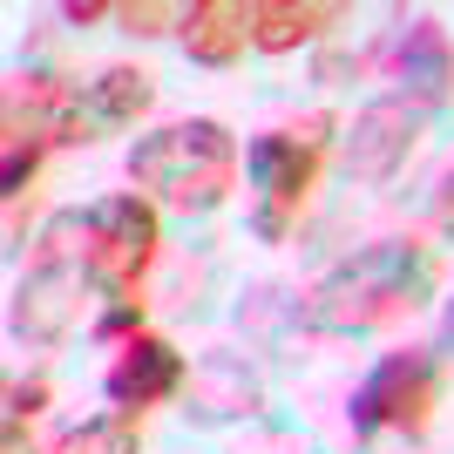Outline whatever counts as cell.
<instances>
[{
	"label": "cell",
	"mask_w": 454,
	"mask_h": 454,
	"mask_svg": "<svg viewBox=\"0 0 454 454\" xmlns=\"http://www.w3.org/2000/svg\"><path fill=\"white\" fill-rule=\"evenodd\" d=\"M48 407V380H14L7 387V420H35Z\"/></svg>",
	"instance_id": "17"
},
{
	"label": "cell",
	"mask_w": 454,
	"mask_h": 454,
	"mask_svg": "<svg viewBox=\"0 0 454 454\" xmlns=\"http://www.w3.org/2000/svg\"><path fill=\"white\" fill-rule=\"evenodd\" d=\"M434 224H441V238L454 245V176H441V197H434Z\"/></svg>",
	"instance_id": "19"
},
{
	"label": "cell",
	"mask_w": 454,
	"mask_h": 454,
	"mask_svg": "<svg viewBox=\"0 0 454 454\" xmlns=\"http://www.w3.org/2000/svg\"><path fill=\"white\" fill-rule=\"evenodd\" d=\"M184 387V353L170 340H156V333H129L115 366L102 373V394L115 400V414H143V407H163V400Z\"/></svg>",
	"instance_id": "8"
},
{
	"label": "cell",
	"mask_w": 454,
	"mask_h": 454,
	"mask_svg": "<svg viewBox=\"0 0 454 454\" xmlns=\"http://www.w3.org/2000/svg\"><path fill=\"white\" fill-rule=\"evenodd\" d=\"M190 7H170V0H129V7H115V20H122V35H163V27H184Z\"/></svg>",
	"instance_id": "16"
},
{
	"label": "cell",
	"mask_w": 454,
	"mask_h": 454,
	"mask_svg": "<svg viewBox=\"0 0 454 454\" xmlns=\"http://www.w3.org/2000/svg\"><path fill=\"white\" fill-rule=\"evenodd\" d=\"M420 143V109L414 102H400V95H380V102H366L360 115H353V129H346V176L353 184H394L400 170H407V156H414Z\"/></svg>",
	"instance_id": "7"
},
{
	"label": "cell",
	"mask_w": 454,
	"mask_h": 454,
	"mask_svg": "<svg viewBox=\"0 0 454 454\" xmlns=\"http://www.w3.org/2000/svg\"><path fill=\"white\" fill-rule=\"evenodd\" d=\"M441 407V366L434 353H387L373 373L360 380L353 394V427L380 434V427H400V434H420Z\"/></svg>",
	"instance_id": "6"
},
{
	"label": "cell",
	"mask_w": 454,
	"mask_h": 454,
	"mask_svg": "<svg viewBox=\"0 0 454 454\" xmlns=\"http://www.w3.org/2000/svg\"><path fill=\"white\" fill-rule=\"evenodd\" d=\"M41 150H48V143H41V136L27 129L20 115H7V156H0V197H7V204H14L20 190H27V176H35Z\"/></svg>",
	"instance_id": "15"
},
{
	"label": "cell",
	"mask_w": 454,
	"mask_h": 454,
	"mask_svg": "<svg viewBox=\"0 0 454 454\" xmlns=\"http://www.w3.org/2000/svg\"><path fill=\"white\" fill-rule=\"evenodd\" d=\"M340 20H346V7H333V0H251V48L292 55V48L319 41Z\"/></svg>",
	"instance_id": "11"
},
{
	"label": "cell",
	"mask_w": 454,
	"mask_h": 454,
	"mask_svg": "<svg viewBox=\"0 0 454 454\" xmlns=\"http://www.w3.org/2000/svg\"><path fill=\"white\" fill-rule=\"evenodd\" d=\"M150 102H156V82L143 68H102L89 82V109L102 129H129L136 115H150Z\"/></svg>",
	"instance_id": "13"
},
{
	"label": "cell",
	"mask_w": 454,
	"mask_h": 454,
	"mask_svg": "<svg viewBox=\"0 0 454 454\" xmlns=\"http://www.w3.org/2000/svg\"><path fill=\"white\" fill-rule=\"evenodd\" d=\"M7 115H20L41 143H95V129H102V122H95V109L82 102L75 82H68V75H48V68H35V75L14 82Z\"/></svg>",
	"instance_id": "9"
},
{
	"label": "cell",
	"mask_w": 454,
	"mask_h": 454,
	"mask_svg": "<svg viewBox=\"0 0 454 454\" xmlns=\"http://www.w3.org/2000/svg\"><path fill=\"white\" fill-rule=\"evenodd\" d=\"M89 245H95L89 210H55V217L41 224L35 265L20 271L14 305H7L14 340H27V346H61V340L82 325V305H89V285H95Z\"/></svg>",
	"instance_id": "3"
},
{
	"label": "cell",
	"mask_w": 454,
	"mask_h": 454,
	"mask_svg": "<svg viewBox=\"0 0 454 454\" xmlns=\"http://www.w3.org/2000/svg\"><path fill=\"white\" fill-rule=\"evenodd\" d=\"M55 454H143V441H136L129 414H95V420H82V427H68V434L55 441Z\"/></svg>",
	"instance_id": "14"
},
{
	"label": "cell",
	"mask_w": 454,
	"mask_h": 454,
	"mask_svg": "<svg viewBox=\"0 0 454 454\" xmlns=\"http://www.w3.org/2000/svg\"><path fill=\"white\" fill-rule=\"evenodd\" d=\"M400 102L414 109H441L454 95V48H448V27L434 14H414L407 35H400Z\"/></svg>",
	"instance_id": "10"
},
{
	"label": "cell",
	"mask_w": 454,
	"mask_h": 454,
	"mask_svg": "<svg viewBox=\"0 0 454 454\" xmlns=\"http://www.w3.org/2000/svg\"><path fill=\"white\" fill-rule=\"evenodd\" d=\"M238 136L210 115H190V122H170V129L143 136L129 150V184L150 197L156 210H176V217H204L231 197L238 184Z\"/></svg>",
	"instance_id": "1"
},
{
	"label": "cell",
	"mask_w": 454,
	"mask_h": 454,
	"mask_svg": "<svg viewBox=\"0 0 454 454\" xmlns=\"http://www.w3.org/2000/svg\"><path fill=\"white\" fill-rule=\"evenodd\" d=\"M95 224V245H89V265H95V292L109 299H136L143 271L156 265V204L143 190H115L89 210Z\"/></svg>",
	"instance_id": "5"
},
{
	"label": "cell",
	"mask_w": 454,
	"mask_h": 454,
	"mask_svg": "<svg viewBox=\"0 0 454 454\" xmlns=\"http://www.w3.org/2000/svg\"><path fill=\"white\" fill-rule=\"evenodd\" d=\"M251 41V7H231V0H190L184 14V55L197 68H231Z\"/></svg>",
	"instance_id": "12"
},
{
	"label": "cell",
	"mask_w": 454,
	"mask_h": 454,
	"mask_svg": "<svg viewBox=\"0 0 454 454\" xmlns=\"http://www.w3.org/2000/svg\"><path fill=\"white\" fill-rule=\"evenodd\" d=\"M441 353H454V305H448V319H441Z\"/></svg>",
	"instance_id": "22"
},
{
	"label": "cell",
	"mask_w": 454,
	"mask_h": 454,
	"mask_svg": "<svg viewBox=\"0 0 454 454\" xmlns=\"http://www.w3.org/2000/svg\"><path fill=\"white\" fill-rule=\"evenodd\" d=\"M61 14L75 20V27H89V20H102V14H115V7H102V0H75V7H61Z\"/></svg>",
	"instance_id": "20"
},
{
	"label": "cell",
	"mask_w": 454,
	"mask_h": 454,
	"mask_svg": "<svg viewBox=\"0 0 454 454\" xmlns=\"http://www.w3.org/2000/svg\"><path fill=\"white\" fill-rule=\"evenodd\" d=\"M136 319H143V305H136V299H109V312H102V333H129Z\"/></svg>",
	"instance_id": "18"
},
{
	"label": "cell",
	"mask_w": 454,
	"mask_h": 454,
	"mask_svg": "<svg viewBox=\"0 0 454 454\" xmlns=\"http://www.w3.org/2000/svg\"><path fill=\"white\" fill-rule=\"evenodd\" d=\"M325 115H312L305 129H271V136H251L245 143V176L258 190V217L251 231L258 238H285L299 204L312 197V176H319V156H325Z\"/></svg>",
	"instance_id": "4"
},
{
	"label": "cell",
	"mask_w": 454,
	"mask_h": 454,
	"mask_svg": "<svg viewBox=\"0 0 454 454\" xmlns=\"http://www.w3.org/2000/svg\"><path fill=\"white\" fill-rule=\"evenodd\" d=\"M427 292H434V258L394 238V245H366L360 258L325 271L305 292V319L333 325V333H373V325H394L414 305H427Z\"/></svg>",
	"instance_id": "2"
},
{
	"label": "cell",
	"mask_w": 454,
	"mask_h": 454,
	"mask_svg": "<svg viewBox=\"0 0 454 454\" xmlns=\"http://www.w3.org/2000/svg\"><path fill=\"white\" fill-rule=\"evenodd\" d=\"M7 454H35L27 448V420H7Z\"/></svg>",
	"instance_id": "21"
}]
</instances>
